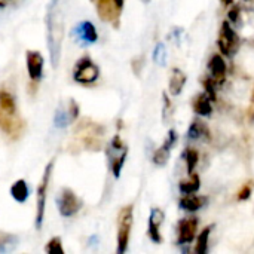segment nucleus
<instances>
[{
  "mask_svg": "<svg viewBox=\"0 0 254 254\" xmlns=\"http://www.w3.org/2000/svg\"><path fill=\"white\" fill-rule=\"evenodd\" d=\"M63 39H64V13H63L61 0H51L46 12V43H48L51 63L54 68L60 63Z\"/></svg>",
  "mask_w": 254,
  "mask_h": 254,
  "instance_id": "obj_1",
  "label": "nucleus"
},
{
  "mask_svg": "<svg viewBox=\"0 0 254 254\" xmlns=\"http://www.w3.org/2000/svg\"><path fill=\"white\" fill-rule=\"evenodd\" d=\"M104 127L89 118L80 119L73 128V147L79 150L98 152L104 144Z\"/></svg>",
  "mask_w": 254,
  "mask_h": 254,
  "instance_id": "obj_2",
  "label": "nucleus"
},
{
  "mask_svg": "<svg viewBox=\"0 0 254 254\" xmlns=\"http://www.w3.org/2000/svg\"><path fill=\"white\" fill-rule=\"evenodd\" d=\"M92 3L101 21L113 25L115 28L119 27L125 0H92Z\"/></svg>",
  "mask_w": 254,
  "mask_h": 254,
  "instance_id": "obj_3",
  "label": "nucleus"
},
{
  "mask_svg": "<svg viewBox=\"0 0 254 254\" xmlns=\"http://www.w3.org/2000/svg\"><path fill=\"white\" fill-rule=\"evenodd\" d=\"M132 217H134V207L127 205L119 211L118 216V249L116 253L124 254L128 250L129 244V235L132 228Z\"/></svg>",
  "mask_w": 254,
  "mask_h": 254,
  "instance_id": "obj_4",
  "label": "nucleus"
},
{
  "mask_svg": "<svg viewBox=\"0 0 254 254\" xmlns=\"http://www.w3.org/2000/svg\"><path fill=\"white\" fill-rule=\"evenodd\" d=\"M127 155H128L127 144L122 141V138L119 135H115L107 146V159H109V165H110V170H112V174L115 179H119L122 167L127 159Z\"/></svg>",
  "mask_w": 254,
  "mask_h": 254,
  "instance_id": "obj_5",
  "label": "nucleus"
},
{
  "mask_svg": "<svg viewBox=\"0 0 254 254\" xmlns=\"http://www.w3.org/2000/svg\"><path fill=\"white\" fill-rule=\"evenodd\" d=\"M98 77H100V68L89 57H82L80 60H77L73 70V79L76 83L92 85L98 80Z\"/></svg>",
  "mask_w": 254,
  "mask_h": 254,
  "instance_id": "obj_6",
  "label": "nucleus"
},
{
  "mask_svg": "<svg viewBox=\"0 0 254 254\" xmlns=\"http://www.w3.org/2000/svg\"><path fill=\"white\" fill-rule=\"evenodd\" d=\"M52 168H54V161H51L46 168L45 173L42 176L40 185L37 188V193H36V228L42 229L43 225V219H45V207H46V195H48V186H49V179L52 174Z\"/></svg>",
  "mask_w": 254,
  "mask_h": 254,
  "instance_id": "obj_7",
  "label": "nucleus"
},
{
  "mask_svg": "<svg viewBox=\"0 0 254 254\" xmlns=\"http://www.w3.org/2000/svg\"><path fill=\"white\" fill-rule=\"evenodd\" d=\"M240 37L237 34V31L234 30V25L229 21H225L222 24V30H220V36L217 40V46L222 52V55L225 57H234L238 49H240Z\"/></svg>",
  "mask_w": 254,
  "mask_h": 254,
  "instance_id": "obj_8",
  "label": "nucleus"
},
{
  "mask_svg": "<svg viewBox=\"0 0 254 254\" xmlns=\"http://www.w3.org/2000/svg\"><path fill=\"white\" fill-rule=\"evenodd\" d=\"M57 207L63 217H71L80 211L83 201L68 188H63L57 196Z\"/></svg>",
  "mask_w": 254,
  "mask_h": 254,
  "instance_id": "obj_9",
  "label": "nucleus"
},
{
  "mask_svg": "<svg viewBox=\"0 0 254 254\" xmlns=\"http://www.w3.org/2000/svg\"><path fill=\"white\" fill-rule=\"evenodd\" d=\"M25 128V122L16 115V112H6L0 109V129L9 138H19Z\"/></svg>",
  "mask_w": 254,
  "mask_h": 254,
  "instance_id": "obj_10",
  "label": "nucleus"
},
{
  "mask_svg": "<svg viewBox=\"0 0 254 254\" xmlns=\"http://www.w3.org/2000/svg\"><path fill=\"white\" fill-rule=\"evenodd\" d=\"M198 219L196 217H188L179 222L177 226V243L180 246H188L193 243L196 238V231H198Z\"/></svg>",
  "mask_w": 254,
  "mask_h": 254,
  "instance_id": "obj_11",
  "label": "nucleus"
},
{
  "mask_svg": "<svg viewBox=\"0 0 254 254\" xmlns=\"http://www.w3.org/2000/svg\"><path fill=\"white\" fill-rule=\"evenodd\" d=\"M73 36H74L76 42H77L80 46L92 45V43H95L97 39H98V34H97L95 27H94V24L89 22V21H82V22H79V24L73 28Z\"/></svg>",
  "mask_w": 254,
  "mask_h": 254,
  "instance_id": "obj_12",
  "label": "nucleus"
},
{
  "mask_svg": "<svg viewBox=\"0 0 254 254\" xmlns=\"http://www.w3.org/2000/svg\"><path fill=\"white\" fill-rule=\"evenodd\" d=\"M177 138H179V137H177L176 129H170V132H168L167 140L164 141V144H162L159 149H156L155 153H153V164H155V165L164 167V165L168 162L170 155H171V150H173V147H174L176 143H177Z\"/></svg>",
  "mask_w": 254,
  "mask_h": 254,
  "instance_id": "obj_13",
  "label": "nucleus"
},
{
  "mask_svg": "<svg viewBox=\"0 0 254 254\" xmlns=\"http://www.w3.org/2000/svg\"><path fill=\"white\" fill-rule=\"evenodd\" d=\"M27 71L33 83L39 82L43 74V57L37 51H27Z\"/></svg>",
  "mask_w": 254,
  "mask_h": 254,
  "instance_id": "obj_14",
  "label": "nucleus"
},
{
  "mask_svg": "<svg viewBox=\"0 0 254 254\" xmlns=\"http://www.w3.org/2000/svg\"><path fill=\"white\" fill-rule=\"evenodd\" d=\"M165 214L161 208H152L150 210V216H149V226H147V235L149 238L155 243L159 244L162 243V237H161V225L164 223Z\"/></svg>",
  "mask_w": 254,
  "mask_h": 254,
  "instance_id": "obj_15",
  "label": "nucleus"
},
{
  "mask_svg": "<svg viewBox=\"0 0 254 254\" xmlns=\"http://www.w3.org/2000/svg\"><path fill=\"white\" fill-rule=\"evenodd\" d=\"M208 202V198L207 196H201V195H195V193H190V195H183L179 205L182 210L188 211V213H196L199 211L201 208H204Z\"/></svg>",
  "mask_w": 254,
  "mask_h": 254,
  "instance_id": "obj_16",
  "label": "nucleus"
},
{
  "mask_svg": "<svg viewBox=\"0 0 254 254\" xmlns=\"http://www.w3.org/2000/svg\"><path fill=\"white\" fill-rule=\"evenodd\" d=\"M208 70H210V74L214 80H217V82L223 80L226 77V71H228V65H226L225 58L220 54H214L208 61Z\"/></svg>",
  "mask_w": 254,
  "mask_h": 254,
  "instance_id": "obj_17",
  "label": "nucleus"
},
{
  "mask_svg": "<svg viewBox=\"0 0 254 254\" xmlns=\"http://www.w3.org/2000/svg\"><path fill=\"white\" fill-rule=\"evenodd\" d=\"M186 80H188V77H186V73H185L183 70H180V68H177V67L173 68L171 77H170V83H168V91H170V94H171L173 97L180 95L182 91H183V88H185V85H186Z\"/></svg>",
  "mask_w": 254,
  "mask_h": 254,
  "instance_id": "obj_18",
  "label": "nucleus"
},
{
  "mask_svg": "<svg viewBox=\"0 0 254 254\" xmlns=\"http://www.w3.org/2000/svg\"><path fill=\"white\" fill-rule=\"evenodd\" d=\"M188 138L189 140H193V141H201V140H210V129L208 127L196 119L190 124L189 129H188Z\"/></svg>",
  "mask_w": 254,
  "mask_h": 254,
  "instance_id": "obj_19",
  "label": "nucleus"
},
{
  "mask_svg": "<svg viewBox=\"0 0 254 254\" xmlns=\"http://www.w3.org/2000/svg\"><path fill=\"white\" fill-rule=\"evenodd\" d=\"M211 97L207 94V92H202L199 94L196 98H195V103H193V109L195 112L199 115V116H210L211 112H213V106H211Z\"/></svg>",
  "mask_w": 254,
  "mask_h": 254,
  "instance_id": "obj_20",
  "label": "nucleus"
},
{
  "mask_svg": "<svg viewBox=\"0 0 254 254\" xmlns=\"http://www.w3.org/2000/svg\"><path fill=\"white\" fill-rule=\"evenodd\" d=\"M28 193H30L28 186H27L25 180H22V179H21V180H16V182L12 185V188H10V195H12V198H13L16 202H19V204H22V202L27 201Z\"/></svg>",
  "mask_w": 254,
  "mask_h": 254,
  "instance_id": "obj_21",
  "label": "nucleus"
},
{
  "mask_svg": "<svg viewBox=\"0 0 254 254\" xmlns=\"http://www.w3.org/2000/svg\"><path fill=\"white\" fill-rule=\"evenodd\" d=\"M201 188V179L198 174H190V179L189 180H183L180 182L179 185V189H180V193L182 195H190V193H196Z\"/></svg>",
  "mask_w": 254,
  "mask_h": 254,
  "instance_id": "obj_22",
  "label": "nucleus"
},
{
  "mask_svg": "<svg viewBox=\"0 0 254 254\" xmlns=\"http://www.w3.org/2000/svg\"><path fill=\"white\" fill-rule=\"evenodd\" d=\"M18 246V237L0 231V253H9Z\"/></svg>",
  "mask_w": 254,
  "mask_h": 254,
  "instance_id": "obj_23",
  "label": "nucleus"
},
{
  "mask_svg": "<svg viewBox=\"0 0 254 254\" xmlns=\"http://www.w3.org/2000/svg\"><path fill=\"white\" fill-rule=\"evenodd\" d=\"M210 234H211V226L202 229V232L198 235L196 238V246H195V252L198 254H205L208 252V240H210Z\"/></svg>",
  "mask_w": 254,
  "mask_h": 254,
  "instance_id": "obj_24",
  "label": "nucleus"
},
{
  "mask_svg": "<svg viewBox=\"0 0 254 254\" xmlns=\"http://www.w3.org/2000/svg\"><path fill=\"white\" fill-rule=\"evenodd\" d=\"M54 122H55V127H58V128H65L68 124H71L73 121H71V118H70L68 109L60 106L58 110H57V113H55Z\"/></svg>",
  "mask_w": 254,
  "mask_h": 254,
  "instance_id": "obj_25",
  "label": "nucleus"
},
{
  "mask_svg": "<svg viewBox=\"0 0 254 254\" xmlns=\"http://www.w3.org/2000/svg\"><path fill=\"white\" fill-rule=\"evenodd\" d=\"M185 161H186V168H188V173L192 174L198 165V161H199V153L195 150V149H186L185 152Z\"/></svg>",
  "mask_w": 254,
  "mask_h": 254,
  "instance_id": "obj_26",
  "label": "nucleus"
},
{
  "mask_svg": "<svg viewBox=\"0 0 254 254\" xmlns=\"http://www.w3.org/2000/svg\"><path fill=\"white\" fill-rule=\"evenodd\" d=\"M0 109H3L6 112H16L13 97L4 89H0Z\"/></svg>",
  "mask_w": 254,
  "mask_h": 254,
  "instance_id": "obj_27",
  "label": "nucleus"
},
{
  "mask_svg": "<svg viewBox=\"0 0 254 254\" xmlns=\"http://www.w3.org/2000/svg\"><path fill=\"white\" fill-rule=\"evenodd\" d=\"M45 252L51 254H64V249H63V243L60 237H54L45 247Z\"/></svg>",
  "mask_w": 254,
  "mask_h": 254,
  "instance_id": "obj_28",
  "label": "nucleus"
},
{
  "mask_svg": "<svg viewBox=\"0 0 254 254\" xmlns=\"http://www.w3.org/2000/svg\"><path fill=\"white\" fill-rule=\"evenodd\" d=\"M153 60L159 65H165V61H167V49H165V45L164 43H158L156 45V48L153 51Z\"/></svg>",
  "mask_w": 254,
  "mask_h": 254,
  "instance_id": "obj_29",
  "label": "nucleus"
},
{
  "mask_svg": "<svg viewBox=\"0 0 254 254\" xmlns=\"http://www.w3.org/2000/svg\"><path fill=\"white\" fill-rule=\"evenodd\" d=\"M228 16H229V22L232 25H240L241 24V7L237 4H232V9L229 10Z\"/></svg>",
  "mask_w": 254,
  "mask_h": 254,
  "instance_id": "obj_30",
  "label": "nucleus"
},
{
  "mask_svg": "<svg viewBox=\"0 0 254 254\" xmlns=\"http://www.w3.org/2000/svg\"><path fill=\"white\" fill-rule=\"evenodd\" d=\"M170 115H173V106H171V103H170L168 95H167V94H164V113H162L164 122H168Z\"/></svg>",
  "mask_w": 254,
  "mask_h": 254,
  "instance_id": "obj_31",
  "label": "nucleus"
},
{
  "mask_svg": "<svg viewBox=\"0 0 254 254\" xmlns=\"http://www.w3.org/2000/svg\"><path fill=\"white\" fill-rule=\"evenodd\" d=\"M250 193H252V189H250V188L243 189L241 193H240V199H241V201H243V199H247V198L250 196Z\"/></svg>",
  "mask_w": 254,
  "mask_h": 254,
  "instance_id": "obj_32",
  "label": "nucleus"
},
{
  "mask_svg": "<svg viewBox=\"0 0 254 254\" xmlns=\"http://www.w3.org/2000/svg\"><path fill=\"white\" fill-rule=\"evenodd\" d=\"M222 3H223L225 6H232V4H234V0H222Z\"/></svg>",
  "mask_w": 254,
  "mask_h": 254,
  "instance_id": "obj_33",
  "label": "nucleus"
},
{
  "mask_svg": "<svg viewBox=\"0 0 254 254\" xmlns=\"http://www.w3.org/2000/svg\"><path fill=\"white\" fill-rule=\"evenodd\" d=\"M0 7H3V3H0Z\"/></svg>",
  "mask_w": 254,
  "mask_h": 254,
  "instance_id": "obj_34",
  "label": "nucleus"
}]
</instances>
